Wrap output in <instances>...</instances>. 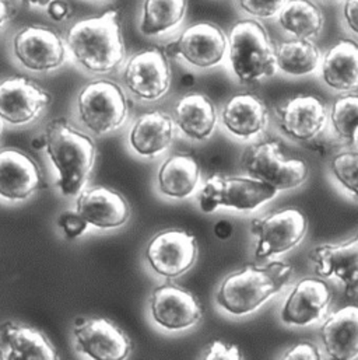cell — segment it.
Instances as JSON below:
<instances>
[{
	"label": "cell",
	"mask_w": 358,
	"mask_h": 360,
	"mask_svg": "<svg viewBox=\"0 0 358 360\" xmlns=\"http://www.w3.org/2000/svg\"><path fill=\"white\" fill-rule=\"evenodd\" d=\"M203 311L199 300L177 285H161L150 297V317L164 331L179 333L196 327Z\"/></svg>",
	"instance_id": "16"
},
{
	"label": "cell",
	"mask_w": 358,
	"mask_h": 360,
	"mask_svg": "<svg viewBox=\"0 0 358 360\" xmlns=\"http://www.w3.org/2000/svg\"><path fill=\"white\" fill-rule=\"evenodd\" d=\"M350 145H353L354 150L358 152V127L354 129V132H353V136H352V139H350Z\"/></svg>",
	"instance_id": "42"
},
{
	"label": "cell",
	"mask_w": 358,
	"mask_h": 360,
	"mask_svg": "<svg viewBox=\"0 0 358 360\" xmlns=\"http://www.w3.org/2000/svg\"><path fill=\"white\" fill-rule=\"evenodd\" d=\"M201 172L196 159L190 155L175 153L159 169L157 189L173 200H183L194 195L200 186Z\"/></svg>",
	"instance_id": "26"
},
{
	"label": "cell",
	"mask_w": 358,
	"mask_h": 360,
	"mask_svg": "<svg viewBox=\"0 0 358 360\" xmlns=\"http://www.w3.org/2000/svg\"><path fill=\"white\" fill-rule=\"evenodd\" d=\"M74 210L98 230L121 229L131 217L128 200L118 191L102 185L84 186L77 195Z\"/></svg>",
	"instance_id": "18"
},
{
	"label": "cell",
	"mask_w": 358,
	"mask_h": 360,
	"mask_svg": "<svg viewBox=\"0 0 358 360\" xmlns=\"http://www.w3.org/2000/svg\"><path fill=\"white\" fill-rule=\"evenodd\" d=\"M329 124L340 141L350 143L353 132L358 127V94H342L332 103Z\"/></svg>",
	"instance_id": "31"
},
{
	"label": "cell",
	"mask_w": 358,
	"mask_h": 360,
	"mask_svg": "<svg viewBox=\"0 0 358 360\" xmlns=\"http://www.w3.org/2000/svg\"><path fill=\"white\" fill-rule=\"evenodd\" d=\"M322 83L335 93L358 91V41L343 38L335 42L321 59L318 69Z\"/></svg>",
	"instance_id": "23"
},
{
	"label": "cell",
	"mask_w": 358,
	"mask_h": 360,
	"mask_svg": "<svg viewBox=\"0 0 358 360\" xmlns=\"http://www.w3.org/2000/svg\"><path fill=\"white\" fill-rule=\"evenodd\" d=\"M0 359H4V351L0 349Z\"/></svg>",
	"instance_id": "43"
},
{
	"label": "cell",
	"mask_w": 358,
	"mask_h": 360,
	"mask_svg": "<svg viewBox=\"0 0 358 360\" xmlns=\"http://www.w3.org/2000/svg\"><path fill=\"white\" fill-rule=\"evenodd\" d=\"M324 355L321 354L319 348L311 342H300L291 347L284 355L283 359H322Z\"/></svg>",
	"instance_id": "37"
},
{
	"label": "cell",
	"mask_w": 358,
	"mask_h": 360,
	"mask_svg": "<svg viewBox=\"0 0 358 360\" xmlns=\"http://www.w3.org/2000/svg\"><path fill=\"white\" fill-rule=\"evenodd\" d=\"M0 136H1V120H0Z\"/></svg>",
	"instance_id": "45"
},
{
	"label": "cell",
	"mask_w": 358,
	"mask_h": 360,
	"mask_svg": "<svg viewBox=\"0 0 358 360\" xmlns=\"http://www.w3.org/2000/svg\"><path fill=\"white\" fill-rule=\"evenodd\" d=\"M174 118L164 111L153 110L142 114L131 127L128 143L142 159H157L164 155L177 138Z\"/></svg>",
	"instance_id": "20"
},
{
	"label": "cell",
	"mask_w": 358,
	"mask_h": 360,
	"mask_svg": "<svg viewBox=\"0 0 358 360\" xmlns=\"http://www.w3.org/2000/svg\"><path fill=\"white\" fill-rule=\"evenodd\" d=\"M122 80L125 89L139 101L154 103L164 98L173 82L168 56L159 48L136 52L126 59Z\"/></svg>",
	"instance_id": "11"
},
{
	"label": "cell",
	"mask_w": 358,
	"mask_h": 360,
	"mask_svg": "<svg viewBox=\"0 0 358 360\" xmlns=\"http://www.w3.org/2000/svg\"><path fill=\"white\" fill-rule=\"evenodd\" d=\"M331 174L340 189L358 200V152H340L331 160Z\"/></svg>",
	"instance_id": "32"
},
{
	"label": "cell",
	"mask_w": 358,
	"mask_h": 360,
	"mask_svg": "<svg viewBox=\"0 0 358 360\" xmlns=\"http://www.w3.org/2000/svg\"><path fill=\"white\" fill-rule=\"evenodd\" d=\"M51 94L35 82L13 76L0 82V120L11 127H27L41 118Z\"/></svg>",
	"instance_id": "13"
},
{
	"label": "cell",
	"mask_w": 358,
	"mask_h": 360,
	"mask_svg": "<svg viewBox=\"0 0 358 360\" xmlns=\"http://www.w3.org/2000/svg\"><path fill=\"white\" fill-rule=\"evenodd\" d=\"M315 274L322 279L339 281L349 297L358 293V234L349 241L318 245L311 252Z\"/></svg>",
	"instance_id": "21"
},
{
	"label": "cell",
	"mask_w": 358,
	"mask_h": 360,
	"mask_svg": "<svg viewBox=\"0 0 358 360\" xmlns=\"http://www.w3.org/2000/svg\"><path fill=\"white\" fill-rule=\"evenodd\" d=\"M227 38V66L239 84H258L277 73L276 46L260 21L239 20Z\"/></svg>",
	"instance_id": "4"
},
{
	"label": "cell",
	"mask_w": 358,
	"mask_h": 360,
	"mask_svg": "<svg viewBox=\"0 0 358 360\" xmlns=\"http://www.w3.org/2000/svg\"><path fill=\"white\" fill-rule=\"evenodd\" d=\"M308 231L305 214L296 207L274 210L251 221L255 237V258L269 259L280 257L298 247Z\"/></svg>",
	"instance_id": "9"
},
{
	"label": "cell",
	"mask_w": 358,
	"mask_h": 360,
	"mask_svg": "<svg viewBox=\"0 0 358 360\" xmlns=\"http://www.w3.org/2000/svg\"><path fill=\"white\" fill-rule=\"evenodd\" d=\"M15 62L34 73H51L62 68L69 52L65 39L45 25H27L15 32L11 42Z\"/></svg>",
	"instance_id": "10"
},
{
	"label": "cell",
	"mask_w": 358,
	"mask_h": 360,
	"mask_svg": "<svg viewBox=\"0 0 358 360\" xmlns=\"http://www.w3.org/2000/svg\"><path fill=\"white\" fill-rule=\"evenodd\" d=\"M332 300L333 292L322 278H303L286 297L280 319L289 327H310L328 316Z\"/></svg>",
	"instance_id": "15"
},
{
	"label": "cell",
	"mask_w": 358,
	"mask_h": 360,
	"mask_svg": "<svg viewBox=\"0 0 358 360\" xmlns=\"http://www.w3.org/2000/svg\"><path fill=\"white\" fill-rule=\"evenodd\" d=\"M228 38L221 27L199 21L185 27L167 48L166 55L196 69L210 70L225 62Z\"/></svg>",
	"instance_id": "8"
},
{
	"label": "cell",
	"mask_w": 358,
	"mask_h": 360,
	"mask_svg": "<svg viewBox=\"0 0 358 360\" xmlns=\"http://www.w3.org/2000/svg\"><path fill=\"white\" fill-rule=\"evenodd\" d=\"M65 42L72 60L94 76L115 73L126 62V48L117 10L74 22Z\"/></svg>",
	"instance_id": "1"
},
{
	"label": "cell",
	"mask_w": 358,
	"mask_h": 360,
	"mask_svg": "<svg viewBox=\"0 0 358 360\" xmlns=\"http://www.w3.org/2000/svg\"><path fill=\"white\" fill-rule=\"evenodd\" d=\"M232 231H234V227L227 220H220L214 224V234L220 240H228L232 236Z\"/></svg>",
	"instance_id": "39"
},
{
	"label": "cell",
	"mask_w": 358,
	"mask_h": 360,
	"mask_svg": "<svg viewBox=\"0 0 358 360\" xmlns=\"http://www.w3.org/2000/svg\"><path fill=\"white\" fill-rule=\"evenodd\" d=\"M44 149L56 173V188L62 196H77L93 173L97 148L86 132L65 118L51 121L44 134Z\"/></svg>",
	"instance_id": "2"
},
{
	"label": "cell",
	"mask_w": 358,
	"mask_h": 360,
	"mask_svg": "<svg viewBox=\"0 0 358 360\" xmlns=\"http://www.w3.org/2000/svg\"><path fill=\"white\" fill-rule=\"evenodd\" d=\"M221 127L238 141H253L269 125V110L255 94L242 93L231 97L220 112Z\"/></svg>",
	"instance_id": "22"
},
{
	"label": "cell",
	"mask_w": 358,
	"mask_h": 360,
	"mask_svg": "<svg viewBox=\"0 0 358 360\" xmlns=\"http://www.w3.org/2000/svg\"><path fill=\"white\" fill-rule=\"evenodd\" d=\"M279 128L294 142L317 139L329 124V111L315 96H297L276 108Z\"/></svg>",
	"instance_id": "17"
},
{
	"label": "cell",
	"mask_w": 358,
	"mask_h": 360,
	"mask_svg": "<svg viewBox=\"0 0 358 360\" xmlns=\"http://www.w3.org/2000/svg\"><path fill=\"white\" fill-rule=\"evenodd\" d=\"M279 191L262 181L242 177L211 176L199 186L196 202L203 213H214L224 207L241 213H251L277 196Z\"/></svg>",
	"instance_id": "6"
},
{
	"label": "cell",
	"mask_w": 358,
	"mask_h": 360,
	"mask_svg": "<svg viewBox=\"0 0 358 360\" xmlns=\"http://www.w3.org/2000/svg\"><path fill=\"white\" fill-rule=\"evenodd\" d=\"M293 265L274 261L265 266L246 265L225 276L216 292L217 306L230 316L245 317L258 311L290 282Z\"/></svg>",
	"instance_id": "3"
},
{
	"label": "cell",
	"mask_w": 358,
	"mask_h": 360,
	"mask_svg": "<svg viewBox=\"0 0 358 360\" xmlns=\"http://www.w3.org/2000/svg\"><path fill=\"white\" fill-rule=\"evenodd\" d=\"M73 341L77 355L86 359H126L132 351L126 334L107 319L77 321L73 328Z\"/></svg>",
	"instance_id": "14"
},
{
	"label": "cell",
	"mask_w": 358,
	"mask_h": 360,
	"mask_svg": "<svg viewBox=\"0 0 358 360\" xmlns=\"http://www.w3.org/2000/svg\"><path fill=\"white\" fill-rule=\"evenodd\" d=\"M145 257L154 275L173 281L194 265L197 243L194 236L185 230H164L149 241Z\"/></svg>",
	"instance_id": "12"
},
{
	"label": "cell",
	"mask_w": 358,
	"mask_h": 360,
	"mask_svg": "<svg viewBox=\"0 0 358 360\" xmlns=\"http://www.w3.org/2000/svg\"><path fill=\"white\" fill-rule=\"evenodd\" d=\"M76 115L80 125L94 136L117 132L129 118L126 93L112 80L90 82L77 94Z\"/></svg>",
	"instance_id": "5"
},
{
	"label": "cell",
	"mask_w": 358,
	"mask_h": 360,
	"mask_svg": "<svg viewBox=\"0 0 358 360\" xmlns=\"http://www.w3.org/2000/svg\"><path fill=\"white\" fill-rule=\"evenodd\" d=\"M319 337L328 358H358V306H346L326 316L319 327Z\"/></svg>",
	"instance_id": "24"
},
{
	"label": "cell",
	"mask_w": 358,
	"mask_h": 360,
	"mask_svg": "<svg viewBox=\"0 0 358 360\" xmlns=\"http://www.w3.org/2000/svg\"><path fill=\"white\" fill-rule=\"evenodd\" d=\"M21 3L27 4V6H32V7H46L49 4L51 0H20Z\"/></svg>",
	"instance_id": "41"
},
{
	"label": "cell",
	"mask_w": 358,
	"mask_h": 360,
	"mask_svg": "<svg viewBox=\"0 0 358 360\" xmlns=\"http://www.w3.org/2000/svg\"><path fill=\"white\" fill-rule=\"evenodd\" d=\"M95 1H105V0H95Z\"/></svg>",
	"instance_id": "46"
},
{
	"label": "cell",
	"mask_w": 358,
	"mask_h": 360,
	"mask_svg": "<svg viewBox=\"0 0 358 360\" xmlns=\"http://www.w3.org/2000/svg\"><path fill=\"white\" fill-rule=\"evenodd\" d=\"M203 358L204 359H241L242 354L234 345H228L221 341H213L207 347Z\"/></svg>",
	"instance_id": "36"
},
{
	"label": "cell",
	"mask_w": 358,
	"mask_h": 360,
	"mask_svg": "<svg viewBox=\"0 0 358 360\" xmlns=\"http://www.w3.org/2000/svg\"><path fill=\"white\" fill-rule=\"evenodd\" d=\"M187 0H143L139 30L147 38H166L182 27Z\"/></svg>",
	"instance_id": "27"
},
{
	"label": "cell",
	"mask_w": 358,
	"mask_h": 360,
	"mask_svg": "<svg viewBox=\"0 0 358 360\" xmlns=\"http://www.w3.org/2000/svg\"><path fill=\"white\" fill-rule=\"evenodd\" d=\"M276 22L290 38L315 39L324 31L325 17L314 0H289L277 14Z\"/></svg>",
	"instance_id": "28"
},
{
	"label": "cell",
	"mask_w": 358,
	"mask_h": 360,
	"mask_svg": "<svg viewBox=\"0 0 358 360\" xmlns=\"http://www.w3.org/2000/svg\"><path fill=\"white\" fill-rule=\"evenodd\" d=\"M41 185V169L32 158L17 149L0 150V200L25 202Z\"/></svg>",
	"instance_id": "19"
},
{
	"label": "cell",
	"mask_w": 358,
	"mask_h": 360,
	"mask_svg": "<svg viewBox=\"0 0 358 360\" xmlns=\"http://www.w3.org/2000/svg\"><path fill=\"white\" fill-rule=\"evenodd\" d=\"M14 8L8 0H0V31L13 18Z\"/></svg>",
	"instance_id": "40"
},
{
	"label": "cell",
	"mask_w": 358,
	"mask_h": 360,
	"mask_svg": "<svg viewBox=\"0 0 358 360\" xmlns=\"http://www.w3.org/2000/svg\"><path fill=\"white\" fill-rule=\"evenodd\" d=\"M45 8L53 21H63L69 15V6L63 0H51Z\"/></svg>",
	"instance_id": "38"
},
{
	"label": "cell",
	"mask_w": 358,
	"mask_h": 360,
	"mask_svg": "<svg viewBox=\"0 0 358 360\" xmlns=\"http://www.w3.org/2000/svg\"><path fill=\"white\" fill-rule=\"evenodd\" d=\"M4 359H58L48 338L35 328L7 323L1 327Z\"/></svg>",
	"instance_id": "29"
},
{
	"label": "cell",
	"mask_w": 358,
	"mask_h": 360,
	"mask_svg": "<svg viewBox=\"0 0 358 360\" xmlns=\"http://www.w3.org/2000/svg\"><path fill=\"white\" fill-rule=\"evenodd\" d=\"M340 18L343 28L358 39V0H342Z\"/></svg>",
	"instance_id": "35"
},
{
	"label": "cell",
	"mask_w": 358,
	"mask_h": 360,
	"mask_svg": "<svg viewBox=\"0 0 358 360\" xmlns=\"http://www.w3.org/2000/svg\"><path fill=\"white\" fill-rule=\"evenodd\" d=\"M289 0H235L241 13L258 21L276 20Z\"/></svg>",
	"instance_id": "33"
},
{
	"label": "cell",
	"mask_w": 358,
	"mask_h": 360,
	"mask_svg": "<svg viewBox=\"0 0 358 360\" xmlns=\"http://www.w3.org/2000/svg\"><path fill=\"white\" fill-rule=\"evenodd\" d=\"M322 52L314 39L290 38L276 46L277 72L290 77H305L318 72Z\"/></svg>",
	"instance_id": "30"
},
{
	"label": "cell",
	"mask_w": 358,
	"mask_h": 360,
	"mask_svg": "<svg viewBox=\"0 0 358 360\" xmlns=\"http://www.w3.org/2000/svg\"><path fill=\"white\" fill-rule=\"evenodd\" d=\"M173 118L178 132L192 142L210 139L218 124V112L214 103L200 93L180 97L174 107Z\"/></svg>",
	"instance_id": "25"
},
{
	"label": "cell",
	"mask_w": 358,
	"mask_h": 360,
	"mask_svg": "<svg viewBox=\"0 0 358 360\" xmlns=\"http://www.w3.org/2000/svg\"><path fill=\"white\" fill-rule=\"evenodd\" d=\"M321 1H342V0H321Z\"/></svg>",
	"instance_id": "44"
},
{
	"label": "cell",
	"mask_w": 358,
	"mask_h": 360,
	"mask_svg": "<svg viewBox=\"0 0 358 360\" xmlns=\"http://www.w3.org/2000/svg\"><path fill=\"white\" fill-rule=\"evenodd\" d=\"M245 176L274 189L291 191L308 180V166L301 159H286L276 141H260L245 148L241 156Z\"/></svg>",
	"instance_id": "7"
},
{
	"label": "cell",
	"mask_w": 358,
	"mask_h": 360,
	"mask_svg": "<svg viewBox=\"0 0 358 360\" xmlns=\"http://www.w3.org/2000/svg\"><path fill=\"white\" fill-rule=\"evenodd\" d=\"M56 223H58V227L63 231L65 237L69 240L83 236L88 227L87 221L76 210H66L60 213Z\"/></svg>",
	"instance_id": "34"
}]
</instances>
